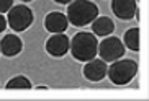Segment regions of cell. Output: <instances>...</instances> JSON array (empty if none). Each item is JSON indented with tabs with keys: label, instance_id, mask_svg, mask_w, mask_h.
I'll return each mask as SVG.
<instances>
[{
	"label": "cell",
	"instance_id": "cell-1",
	"mask_svg": "<svg viewBox=\"0 0 149 101\" xmlns=\"http://www.w3.org/2000/svg\"><path fill=\"white\" fill-rule=\"evenodd\" d=\"M70 54L75 60L79 62H87L97 56L98 51V43H97V36L93 33H87V31H80L74 38L70 39L69 44Z\"/></svg>",
	"mask_w": 149,
	"mask_h": 101
},
{
	"label": "cell",
	"instance_id": "cell-2",
	"mask_svg": "<svg viewBox=\"0 0 149 101\" xmlns=\"http://www.w3.org/2000/svg\"><path fill=\"white\" fill-rule=\"evenodd\" d=\"M67 20L77 28L87 26L98 16V7L90 0H72L67 5Z\"/></svg>",
	"mask_w": 149,
	"mask_h": 101
},
{
	"label": "cell",
	"instance_id": "cell-3",
	"mask_svg": "<svg viewBox=\"0 0 149 101\" xmlns=\"http://www.w3.org/2000/svg\"><path fill=\"white\" fill-rule=\"evenodd\" d=\"M136 74H138V64H136V60H131V59L113 60L111 65L107 69V75L115 85L130 83L136 77Z\"/></svg>",
	"mask_w": 149,
	"mask_h": 101
},
{
	"label": "cell",
	"instance_id": "cell-4",
	"mask_svg": "<svg viewBox=\"0 0 149 101\" xmlns=\"http://www.w3.org/2000/svg\"><path fill=\"white\" fill-rule=\"evenodd\" d=\"M33 20H35L33 12L26 5H15L8 10V15H7V25L17 33L28 30L31 26Z\"/></svg>",
	"mask_w": 149,
	"mask_h": 101
},
{
	"label": "cell",
	"instance_id": "cell-5",
	"mask_svg": "<svg viewBox=\"0 0 149 101\" xmlns=\"http://www.w3.org/2000/svg\"><path fill=\"white\" fill-rule=\"evenodd\" d=\"M97 52L100 54L102 60H105V62L118 60L125 54V44L116 36H110V38L105 36V39L98 44V51Z\"/></svg>",
	"mask_w": 149,
	"mask_h": 101
},
{
	"label": "cell",
	"instance_id": "cell-6",
	"mask_svg": "<svg viewBox=\"0 0 149 101\" xmlns=\"http://www.w3.org/2000/svg\"><path fill=\"white\" fill-rule=\"evenodd\" d=\"M69 44H70V39L64 33H53V36L44 44V49L53 57H62L69 51Z\"/></svg>",
	"mask_w": 149,
	"mask_h": 101
},
{
	"label": "cell",
	"instance_id": "cell-7",
	"mask_svg": "<svg viewBox=\"0 0 149 101\" xmlns=\"http://www.w3.org/2000/svg\"><path fill=\"white\" fill-rule=\"evenodd\" d=\"M107 64L105 60H102V59H90L87 60V64L84 65V77L90 82H100V80L105 78L107 75Z\"/></svg>",
	"mask_w": 149,
	"mask_h": 101
},
{
	"label": "cell",
	"instance_id": "cell-8",
	"mask_svg": "<svg viewBox=\"0 0 149 101\" xmlns=\"http://www.w3.org/2000/svg\"><path fill=\"white\" fill-rule=\"evenodd\" d=\"M111 10L120 20H133L138 13L136 0H111Z\"/></svg>",
	"mask_w": 149,
	"mask_h": 101
},
{
	"label": "cell",
	"instance_id": "cell-9",
	"mask_svg": "<svg viewBox=\"0 0 149 101\" xmlns=\"http://www.w3.org/2000/svg\"><path fill=\"white\" fill-rule=\"evenodd\" d=\"M23 49V41L17 34H5L0 41V52L5 57H15L22 52Z\"/></svg>",
	"mask_w": 149,
	"mask_h": 101
},
{
	"label": "cell",
	"instance_id": "cell-10",
	"mask_svg": "<svg viewBox=\"0 0 149 101\" xmlns=\"http://www.w3.org/2000/svg\"><path fill=\"white\" fill-rule=\"evenodd\" d=\"M44 26L49 33H64L69 26V20L61 12H51L44 18Z\"/></svg>",
	"mask_w": 149,
	"mask_h": 101
},
{
	"label": "cell",
	"instance_id": "cell-11",
	"mask_svg": "<svg viewBox=\"0 0 149 101\" xmlns=\"http://www.w3.org/2000/svg\"><path fill=\"white\" fill-rule=\"evenodd\" d=\"M92 31L95 36H108L115 31V23L108 16H97L92 21Z\"/></svg>",
	"mask_w": 149,
	"mask_h": 101
},
{
	"label": "cell",
	"instance_id": "cell-12",
	"mask_svg": "<svg viewBox=\"0 0 149 101\" xmlns=\"http://www.w3.org/2000/svg\"><path fill=\"white\" fill-rule=\"evenodd\" d=\"M123 44L125 47L131 49L134 52L139 51V28H131L125 33V38H123Z\"/></svg>",
	"mask_w": 149,
	"mask_h": 101
},
{
	"label": "cell",
	"instance_id": "cell-13",
	"mask_svg": "<svg viewBox=\"0 0 149 101\" xmlns=\"http://www.w3.org/2000/svg\"><path fill=\"white\" fill-rule=\"evenodd\" d=\"M7 90H30L31 88V82L25 77V75H17L13 78H10L5 85Z\"/></svg>",
	"mask_w": 149,
	"mask_h": 101
},
{
	"label": "cell",
	"instance_id": "cell-14",
	"mask_svg": "<svg viewBox=\"0 0 149 101\" xmlns=\"http://www.w3.org/2000/svg\"><path fill=\"white\" fill-rule=\"evenodd\" d=\"M13 7V0H0V13L8 12Z\"/></svg>",
	"mask_w": 149,
	"mask_h": 101
},
{
	"label": "cell",
	"instance_id": "cell-15",
	"mask_svg": "<svg viewBox=\"0 0 149 101\" xmlns=\"http://www.w3.org/2000/svg\"><path fill=\"white\" fill-rule=\"evenodd\" d=\"M5 28H7V20H5L3 15L0 13V33H2V31H5Z\"/></svg>",
	"mask_w": 149,
	"mask_h": 101
},
{
	"label": "cell",
	"instance_id": "cell-16",
	"mask_svg": "<svg viewBox=\"0 0 149 101\" xmlns=\"http://www.w3.org/2000/svg\"><path fill=\"white\" fill-rule=\"evenodd\" d=\"M56 3H62V5H66V3H70L72 0H54Z\"/></svg>",
	"mask_w": 149,
	"mask_h": 101
},
{
	"label": "cell",
	"instance_id": "cell-17",
	"mask_svg": "<svg viewBox=\"0 0 149 101\" xmlns=\"http://www.w3.org/2000/svg\"><path fill=\"white\" fill-rule=\"evenodd\" d=\"M20 2H31V0H20Z\"/></svg>",
	"mask_w": 149,
	"mask_h": 101
},
{
	"label": "cell",
	"instance_id": "cell-18",
	"mask_svg": "<svg viewBox=\"0 0 149 101\" xmlns=\"http://www.w3.org/2000/svg\"><path fill=\"white\" fill-rule=\"evenodd\" d=\"M136 2H138V0H136Z\"/></svg>",
	"mask_w": 149,
	"mask_h": 101
}]
</instances>
